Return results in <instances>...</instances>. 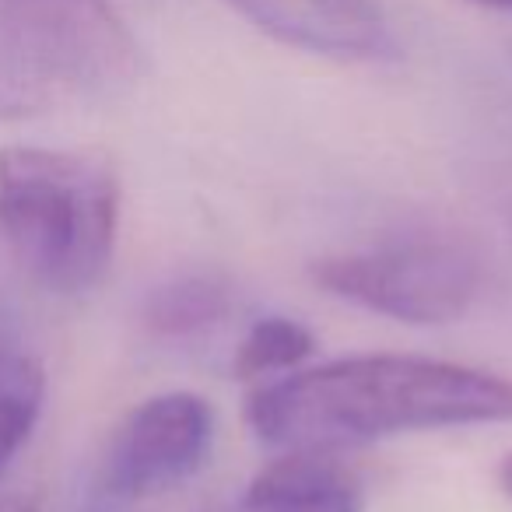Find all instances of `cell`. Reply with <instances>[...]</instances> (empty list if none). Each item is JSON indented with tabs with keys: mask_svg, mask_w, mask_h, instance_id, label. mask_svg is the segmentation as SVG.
Wrapping results in <instances>:
<instances>
[{
	"mask_svg": "<svg viewBox=\"0 0 512 512\" xmlns=\"http://www.w3.org/2000/svg\"><path fill=\"white\" fill-rule=\"evenodd\" d=\"M71 102L57 74L43 64L25 36L0 15V123L29 120Z\"/></svg>",
	"mask_w": 512,
	"mask_h": 512,
	"instance_id": "obj_9",
	"label": "cell"
},
{
	"mask_svg": "<svg viewBox=\"0 0 512 512\" xmlns=\"http://www.w3.org/2000/svg\"><path fill=\"white\" fill-rule=\"evenodd\" d=\"M0 512H39V502L32 495H4Z\"/></svg>",
	"mask_w": 512,
	"mask_h": 512,
	"instance_id": "obj_12",
	"label": "cell"
},
{
	"mask_svg": "<svg viewBox=\"0 0 512 512\" xmlns=\"http://www.w3.org/2000/svg\"><path fill=\"white\" fill-rule=\"evenodd\" d=\"M232 313V285L218 274H179L144 299V327L155 337L183 341L218 327Z\"/></svg>",
	"mask_w": 512,
	"mask_h": 512,
	"instance_id": "obj_8",
	"label": "cell"
},
{
	"mask_svg": "<svg viewBox=\"0 0 512 512\" xmlns=\"http://www.w3.org/2000/svg\"><path fill=\"white\" fill-rule=\"evenodd\" d=\"M313 281L334 299L407 327H442L470 313L481 295V260L446 235H400L327 253Z\"/></svg>",
	"mask_w": 512,
	"mask_h": 512,
	"instance_id": "obj_3",
	"label": "cell"
},
{
	"mask_svg": "<svg viewBox=\"0 0 512 512\" xmlns=\"http://www.w3.org/2000/svg\"><path fill=\"white\" fill-rule=\"evenodd\" d=\"M498 488L512 498V453H505V460L498 463Z\"/></svg>",
	"mask_w": 512,
	"mask_h": 512,
	"instance_id": "obj_13",
	"label": "cell"
},
{
	"mask_svg": "<svg viewBox=\"0 0 512 512\" xmlns=\"http://www.w3.org/2000/svg\"><path fill=\"white\" fill-rule=\"evenodd\" d=\"M484 8H495V11H512V0H477Z\"/></svg>",
	"mask_w": 512,
	"mask_h": 512,
	"instance_id": "obj_14",
	"label": "cell"
},
{
	"mask_svg": "<svg viewBox=\"0 0 512 512\" xmlns=\"http://www.w3.org/2000/svg\"><path fill=\"white\" fill-rule=\"evenodd\" d=\"M316 337L306 323L292 320V316H264L242 334L232 355L235 379L246 383H267L285 372H295L313 358Z\"/></svg>",
	"mask_w": 512,
	"mask_h": 512,
	"instance_id": "obj_10",
	"label": "cell"
},
{
	"mask_svg": "<svg viewBox=\"0 0 512 512\" xmlns=\"http://www.w3.org/2000/svg\"><path fill=\"white\" fill-rule=\"evenodd\" d=\"M341 456L285 449L256 470L239 512H362V488Z\"/></svg>",
	"mask_w": 512,
	"mask_h": 512,
	"instance_id": "obj_7",
	"label": "cell"
},
{
	"mask_svg": "<svg viewBox=\"0 0 512 512\" xmlns=\"http://www.w3.org/2000/svg\"><path fill=\"white\" fill-rule=\"evenodd\" d=\"M0 235L36 285L53 295L92 292L120 235V179L88 151H0Z\"/></svg>",
	"mask_w": 512,
	"mask_h": 512,
	"instance_id": "obj_2",
	"label": "cell"
},
{
	"mask_svg": "<svg viewBox=\"0 0 512 512\" xmlns=\"http://www.w3.org/2000/svg\"><path fill=\"white\" fill-rule=\"evenodd\" d=\"M246 425L271 449L348 453L442 428L512 425V379L421 355H351L267 379Z\"/></svg>",
	"mask_w": 512,
	"mask_h": 512,
	"instance_id": "obj_1",
	"label": "cell"
},
{
	"mask_svg": "<svg viewBox=\"0 0 512 512\" xmlns=\"http://www.w3.org/2000/svg\"><path fill=\"white\" fill-rule=\"evenodd\" d=\"M25 43L57 74L71 99H102L141 74V46L106 0H0Z\"/></svg>",
	"mask_w": 512,
	"mask_h": 512,
	"instance_id": "obj_4",
	"label": "cell"
},
{
	"mask_svg": "<svg viewBox=\"0 0 512 512\" xmlns=\"http://www.w3.org/2000/svg\"><path fill=\"white\" fill-rule=\"evenodd\" d=\"M214 411L190 390L148 397L120 421L102 460V488L113 498H151L190 481L211 456Z\"/></svg>",
	"mask_w": 512,
	"mask_h": 512,
	"instance_id": "obj_5",
	"label": "cell"
},
{
	"mask_svg": "<svg viewBox=\"0 0 512 512\" xmlns=\"http://www.w3.org/2000/svg\"><path fill=\"white\" fill-rule=\"evenodd\" d=\"M260 32L334 60H372L390 50L379 0H225Z\"/></svg>",
	"mask_w": 512,
	"mask_h": 512,
	"instance_id": "obj_6",
	"label": "cell"
},
{
	"mask_svg": "<svg viewBox=\"0 0 512 512\" xmlns=\"http://www.w3.org/2000/svg\"><path fill=\"white\" fill-rule=\"evenodd\" d=\"M46 400V372L32 355L0 348V474L29 442Z\"/></svg>",
	"mask_w": 512,
	"mask_h": 512,
	"instance_id": "obj_11",
	"label": "cell"
}]
</instances>
